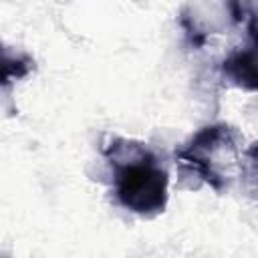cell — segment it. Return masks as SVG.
<instances>
[{
    "mask_svg": "<svg viewBox=\"0 0 258 258\" xmlns=\"http://www.w3.org/2000/svg\"><path fill=\"white\" fill-rule=\"evenodd\" d=\"M109 161L115 167L117 200L139 216H155L163 212L167 202V173L157 159L143 147L133 143L113 145Z\"/></svg>",
    "mask_w": 258,
    "mask_h": 258,
    "instance_id": "1",
    "label": "cell"
},
{
    "mask_svg": "<svg viewBox=\"0 0 258 258\" xmlns=\"http://www.w3.org/2000/svg\"><path fill=\"white\" fill-rule=\"evenodd\" d=\"M238 147V133L226 125H214L202 129L191 143L177 153V161L196 173L200 179L208 181L212 187L222 189L228 183L220 169V159L232 157Z\"/></svg>",
    "mask_w": 258,
    "mask_h": 258,
    "instance_id": "2",
    "label": "cell"
},
{
    "mask_svg": "<svg viewBox=\"0 0 258 258\" xmlns=\"http://www.w3.org/2000/svg\"><path fill=\"white\" fill-rule=\"evenodd\" d=\"M32 60L24 54L16 56L10 54L2 44H0V85H8L12 83V79H20L24 77L30 69H32Z\"/></svg>",
    "mask_w": 258,
    "mask_h": 258,
    "instance_id": "3",
    "label": "cell"
},
{
    "mask_svg": "<svg viewBox=\"0 0 258 258\" xmlns=\"http://www.w3.org/2000/svg\"><path fill=\"white\" fill-rule=\"evenodd\" d=\"M224 71L240 85H246L248 89H254V60L252 50L248 52H236L226 60Z\"/></svg>",
    "mask_w": 258,
    "mask_h": 258,
    "instance_id": "4",
    "label": "cell"
}]
</instances>
